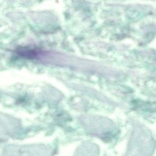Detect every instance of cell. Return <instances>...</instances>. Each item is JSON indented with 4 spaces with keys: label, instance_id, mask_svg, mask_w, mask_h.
I'll use <instances>...</instances> for the list:
<instances>
[{
    "label": "cell",
    "instance_id": "6da1fadb",
    "mask_svg": "<svg viewBox=\"0 0 156 156\" xmlns=\"http://www.w3.org/2000/svg\"><path fill=\"white\" fill-rule=\"evenodd\" d=\"M16 53L25 59L44 62H57L63 57L57 52L32 48H20L16 50Z\"/></svg>",
    "mask_w": 156,
    "mask_h": 156
}]
</instances>
